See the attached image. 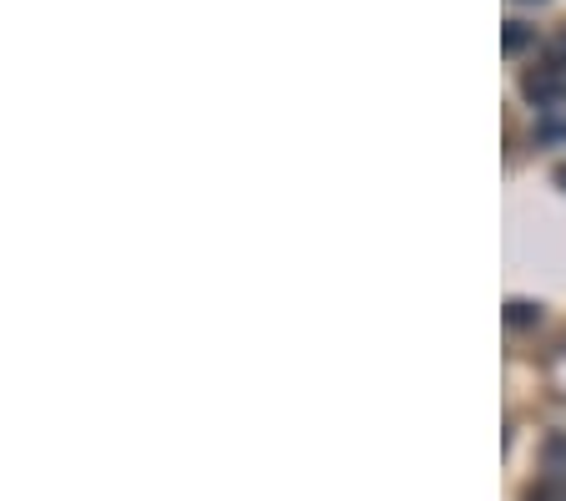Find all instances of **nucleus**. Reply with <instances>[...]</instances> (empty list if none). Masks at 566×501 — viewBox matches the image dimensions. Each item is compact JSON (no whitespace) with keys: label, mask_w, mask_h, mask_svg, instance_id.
Segmentation results:
<instances>
[{"label":"nucleus","mask_w":566,"mask_h":501,"mask_svg":"<svg viewBox=\"0 0 566 501\" xmlns=\"http://www.w3.org/2000/svg\"><path fill=\"white\" fill-rule=\"evenodd\" d=\"M521 96H526V102H536V107H556V102H566V66L546 61V66L526 72V76H521Z\"/></svg>","instance_id":"nucleus-1"},{"label":"nucleus","mask_w":566,"mask_h":501,"mask_svg":"<svg viewBox=\"0 0 566 501\" xmlns=\"http://www.w3.org/2000/svg\"><path fill=\"white\" fill-rule=\"evenodd\" d=\"M531 41H536V31H531L526 21H506V31H501V51H506V56H521Z\"/></svg>","instance_id":"nucleus-2"},{"label":"nucleus","mask_w":566,"mask_h":501,"mask_svg":"<svg viewBox=\"0 0 566 501\" xmlns=\"http://www.w3.org/2000/svg\"><path fill=\"white\" fill-rule=\"evenodd\" d=\"M536 320H542V304H531V299H511L506 304V324H516V330H526Z\"/></svg>","instance_id":"nucleus-3"},{"label":"nucleus","mask_w":566,"mask_h":501,"mask_svg":"<svg viewBox=\"0 0 566 501\" xmlns=\"http://www.w3.org/2000/svg\"><path fill=\"white\" fill-rule=\"evenodd\" d=\"M526 501H566V477H542L536 487H526Z\"/></svg>","instance_id":"nucleus-4"},{"label":"nucleus","mask_w":566,"mask_h":501,"mask_svg":"<svg viewBox=\"0 0 566 501\" xmlns=\"http://www.w3.org/2000/svg\"><path fill=\"white\" fill-rule=\"evenodd\" d=\"M546 61H556V66H566V31H562V36H552V41H546Z\"/></svg>","instance_id":"nucleus-5"},{"label":"nucleus","mask_w":566,"mask_h":501,"mask_svg":"<svg viewBox=\"0 0 566 501\" xmlns=\"http://www.w3.org/2000/svg\"><path fill=\"white\" fill-rule=\"evenodd\" d=\"M546 137V143H556V137H566V122H542V127H536Z\"/></svg>","instance_id":"nucleus-6"},{"label":"nucleus","mask_w":566,"mask_h":501,"mask_svg":"<svg viewBox=\"0 0 566 501\" xmlns=\"http://www.w3.org/2000/svg\"><path fill=\"white\" fill-rule=\"evenodd\" d=\"M556 188H562V192H566V163H562V167H556Z\"/></svg>","instance_id":"nucleus-7"}]
</instances>
